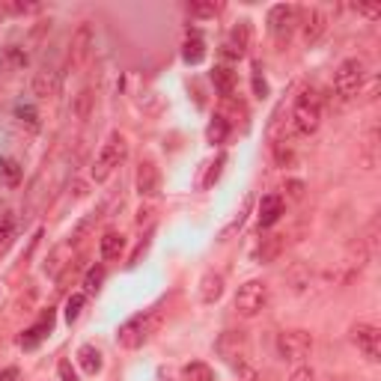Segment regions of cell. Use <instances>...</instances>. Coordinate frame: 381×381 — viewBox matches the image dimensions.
Instances as JSON below:
<instances>
[{
    "instance_id": "cell-1",
    "label": "cell",
    "mask_w": 381,
    "mask_h": 381,
    "mask_svg": "<svg viewBox=\"0 0 381 381\" xmlns=\"http://www.w3.org/2000/svg\"><path fill=\"white\" fill-rule=\"evenodd\" d=\"M289 122H292V131L298 137H310L319 129V122H322V95H319L316 87H304L298 93V98H295V105H292Z\"/></svg>"
},
{
    "instance_id": "cell-2",
    "label": "cell",
    "mask_w": 381,
    "mask_h": 381,
    "mask_svg": "<svg viewBox=\"0 0 381 381\" xmlns=\"http://www.w3.org/2000/svg\"><path fill=\"white\" fill-rule=\"evenodd\" d=\"M158 324H161V313L158 310H146V313H137L131 319H125L119 328H117V343L122 348H143L149 340H152V334L158 331Z\"/></svg>"
},
{
    "instance_id": "cell-3",
    "label": "cell",
    "mask_w": 381,
    "mask_h": 381,
    "mask_svg": "<svg viewBox=\"0 0 381 381\" xmlns=\"http://www.w3.org/2000/svg\"><path fill=\"white\" fill-rule=\"evenodd\" d=\"M215 348H218V355L227 361L238 375L250 370V340H247L245 331H223L218 336Z\"/></svg>"
},
{
    "instance_id": "cell-4",
    "label": "cell",
    "mask_w": 381,
    "mask_h": 381,
    "mask_svg": "<svg viewBox=\"0 0 381 381\" xmlns=\"http://www.w3.org/2000/svg\"><path fill=\"white\" fill-rule=\"evenodd\" d=\"M363 81H366V63L361 57H348L334 72V93L340 95L343 102H351V98L361 93Z\"/></svg>"
},
{
    "instance_id": "cell-5",
    "label": "cell",
    "mask_w": 381,
    "mask_h": 381,
    "mask_svg": "<svg viewBox=\"0 0 381 381\" xmlns=\"http://www.w3.org/2000/svg\"><path fill=\"white\" fill-rule=\"evenodd\" d=\"M265 307H268V283L265 280H247L235 295V313L245 319H253V316H259Z\"/></svg>"
},
{
    "instance_id": "cell-6",
    "label": "cell",
    "mask_w": 381,
    "mask_h": 381,
    "mask_svg": "<svg viewBox=\"0 0 381 381\" xmlns=\"http://www.w3.org/2000/svg\"><path fill=\"white\" fill-rule=\"evenodd\" d=\"M313 351V334L310 331H283L277 336V355L289 363H304Z\"/></svg>"
},
{
    "instance_id": "cell-7",
    "label": "cell",
    "mask_w": 381,
    "mask_h": 381,
    "mask_svg": "<svg viewBox=\"0 0 381 381\" xmlns=\"http://www.w3.org/2000/svg\"><path fill=\"white\" fill-rule=\"evenodd\" d=\"M122 158H125V140H122L119 131H114V134L105 140V146H102V152H98V158L93 164V179L95 182H105L122 164Z\"/></svg>"
},
{
    "instance_id": "cell-8",
    "label": "cell",
    "mask_w": 381,
    "mask_h": 381,
    "mask_svg": "<svg viewBox=\"0 0 381 381\" xmlns=\"http://www.w3.org/2000/svg\"><path fill=\"white\" fill-rule=\"evenodd\" d=\"M351 343L361 348V355L370 363L381 361V331L375 328V324H370V322L351 324Z\"/></svg>"
},
{
    "instance_id": "cell-9",
    "label": "cell",
    "mask_w": 381,
    "mask_h": 381,
    "mask_svg": "<svg viewBox=\"0 0 381 381\" xmlns=\"http://www.w3.org/2000/svg\"><path fill=\"white\" fill-rule=\"evenodd\" d=\"M298 27V9L292 4H277L268 12V30L277 42H286L292 36V30Z\"/></svg>"
},
{
    "instance_id": "cell-10",
    "label": "cell",
    "mask_w": 381,
    "mask_h": 381,
    "mask_svg": "<svg viewBox=\"0 0 381 381\" xmlns=\"http://www.w3.org/2000/svg\"><path fill=\"white\" fill-rule=\"evenodd\" d=\"M247 45H250V24H247V21H238L233 30H230L227 42H223L221 54H223L227 60H242L245 51H247Z\"/></svg>"
},
{
    "instance_id": "cell-11",
    "label": "cell",
    "mask_w": 381,
    "mask_h": 381,
    "mask_svg": "<svg viewBox=\"0 0 381 381\" xmlns=\"http://www.w3.org/2000/svg\"><path fill=\"white\" fill-rule=\"evenodd\" d=\"M51 331H54V310H45V313L39 316V322L30 324V328L21 334V348H24V351H33Z\"/></svg>"
},
{
    "instance_id": "cell-12",
    "label": "cell",
    "mask_w": 381,
    "mask_h": 381,
    "mask_svg": "<svg viewBox=\"0 0 381 381\" xmlns=\"http://www.w3.org/2000/svg\"><path fill=\"white\" fill-rule=\"evenodd\" d=\"M75 247H78V238H75V235L69 238V242H63V245L54 247V250H51V257H48V262H45V271H48L51 277H60L66 268H69V262H72Z\"/></svg>"
},
{
    "instance_id": "cell-13",
    "label": "cell",
    "mask_w": 381,
    "mask_h": 381,
    "mask_svg": "<svg viewBox=\"0 0 381 381\" xmlns=\"http://www.w3.org/2000/svg\"><path fill=\"white\" fill-rule=\"evenodd\" d=\"M283 209H286L283 197H280V194H265L262 200H259V227L262 230L274 227V223L283 218Z\"/></svg>"
},
{
    "instance_id": "cell-14",
    "label": "cell",
    "mask_w": 381,
    "mask_h": 381,
    "mask_svg": "<svg viewBox=\"0 0 381 381\" xmlns=\"http://www.w3.org/2000/svg\"><path fill=\"white\" fill-rule=\"evenodd\" d=\"M161 191V173L158 167H155L152 161H143L137 167V194L140 197H155Z\"/></svg>"
},
{
    "instance_id": "cell-15",
    "label": "cell",
    "mask_w": 381,
    "mask_h": 381,
    "mask_svg": "<svg viewBox=\"0 0 381 381\" xmlns=\"http://www.w3.org/2000/svg\"><path fill=\"white\" fill-rule=\"evenodd\" d=\"M57 90H60V72H57V69H42V72L33 78V93L39 98L57 95Z\"/></svg>"
},
{
    "instance_id": "cell-16",
    "label": "cell",
    "mask_w": 381,
    "mask_h": 381,
    "mask_svg": "<svg viewBox=\"0 0 381 381\" xmlns=\"http://www.w3.org/2000/svg\"><path fill=\"white\" fill-rule=\"evenodd\" d=\"M182 60H185L188 66H197V63L206 60V42L197 30H191L188 39H185V45H182Z\"/></svg>"
},
{
    "instance_id": "cell-17",
    "label": "cell",
    "mask_w": 381,
    "mask_h": 381,
    "mask_svg": "<svg viewBox=\"0 0 381 381\" xmlns=\"http://www.w3.org/2000/svg\"><path fill=\"white\" fill-rule=\"evenodd\" d=\"M90 48H93V30H90V24H83L72 39V66H81L83 60H87Z\"/></svg>"
},
{
    "instance_id": "cell-18",
    "label": "cell",
    "mask_w": 381,
    "mask_h": 381,
    "mask_svg": "<svg viewBox=\"0 0 381 381\" xmlns=\"http://www.w3.org/2000/svg\"><path fill=\"white\" fill-rule=\"evenodd\" d=\"M324 27H328V18H324V12H322V9H310L307 18H304V42H307V45L319 42V36L324 33Z\"/></svg>"
},
{
    "instance_id": "cell-19",
    "label": "cell",
    "mask_w": 381,
    "mask_h": 381,
    "mask_svg": "<svg viewBox=\"0 0 381 381\" xmlns=\"http://www.w3.org/2000/svg\"><path fill=\"white\" fill-rule=\"evenodd\" d=\"M211 83H215V90L227 98V95H233L235 93V83H238V75L233 72L230 66H215L211 69Z\"/></svg>"
},
{
    "instance_id": "cell-20",
    "label": "cell",
    "mask_w": 381,
    "mask_h": 381,
    "mask_svg": "<svg viewBox=\"0 0 381 381\" xmlns=\"http://www.w3.org/2000/svg\"><path fill=\"white\" fill-rule=\"evenodd\" d=\"M125 247V235L122 233H105L102 242H98V253H102V259H119V253Z\"/></svg>"
},
{
    "instance_id": "cell-21",
    "label": "cell",
    "mask_w": 381,
    "mask_h": 381,
    "mask_svg": "<svg viewBox=\"0 0 381 381\" xmlns=\"http://www.w3.org/2000/svg\"><path fill=\"white\" fill-rule=\"evenodd\" d=\"M283 245H286V235H277V233L274 235H265L259 250H257V259L259 262H274L280 257V250H283Z\"/></svg>"
},
{
    "instance_id": "cell-22",
    "label": "cell",
    "mask_w": 381,
    "mask_h": 381,
    "mask_svg": "<svg viewBox=\"0 0 381 381\" xmlns=\"http://www.w3.org/2000/svg\"><path fill=\"white\" fill-rule=\"evenodd\" d=\"M221 295H223V277L215 274V271H209V274L200 280V298H203L206 304H215Z\"/></svg>"
},
{
    "instance_id": "cell-23",
    "label": "cell",
    "mask_w": 381,
    "mask_h": 381,
    "mask_svg": "<svg viewBox=\"0 0 381 381\" xmlns=\"http://www.w3.org/2000/svg\"><path fill=\"white\" fill-rule=\"evenodd\" d=\"M78 363H81V370L87 375L102 373V351H98L95 346H81L78 348Z\"/></svg>"
},
{
    "instance_id": "cell-24",
    "label": "cell",
    "mask_w": 381,
    "mask_h": 381,
    "mask_svg": "<svg viewBox=\"0 0 381 381\" xmlns=\"http://www.w3.org/2000/svg\"><path fill=\"white\" fill-rule=\"evenodd\" d=\"M182 381H215V373H211V366L203 363V361H191L182 366V373H179Z\"/></svg>"
},
{
    "instance_id": "cell-25",
    "label": "cell",
    "mask_w": 381,
    "mask_h": 381,
    "mask_svg": "<svg viewBox=\"0 0 381 381\" xmlns=\"http://www.w3.org/2000/svg\"><path fill=\"white\" fill-rule=\"evenodd\" d=\"M206 137H209V143H211V146H221L223 140L230 137V122H227V119H223V117L218 114L215 119L209 122V129H206Z\"/></svg>"
},
{
    "instance_id": "cell-26",
    "label": "cell",
    "mask_w": 381,
    "mask_h": 381,
    "mask_svg": "<svg viewBox=\"0 0 381 381\" xmlns=\"http://www.w3.org/2000/svg\"><path fill=\"white\" fill-rule=\"evenodd\" d=\"M223 164H227V155H218L215 161H209V164H206V176L200 179V188H203V191H206V188H211V185H215V182L221 179Z\"/></svg>"
},
{
    "instance_id": "cell-27",
    "label": "cell",
    "mask_w": 381,
    "mask_h": 381,
    "mask_svg": "<svg viewBox=\"0 0 381 381\" xmlns=\"http://www.w3.org/2000/svg\"><path fill=\"white\" fill-rule=\"evenodd\" d=\"M0 176L6 179V185H18L24 170H21V164L16 158H0Z\"/></svg>"
},
{
    "instance_id": "cell-28",
    "label": "cell",
    "mask_w": 381,
    "mask_h": 381,
    "mask_svg": "<svg viewBox=\"0 0 381 381\" xmlns=\"http://www.w3.org/2000/svg\"><path fill=\"white\" fill-rule=\"evenodd\" d=\"M83 304H87V295H83V292H75V295H69V301H66V322H69V324H72V322L81 316Z\"/></svg>"
},
{
    "instance_id": "cell-29",
    "label": "cell",
    "mask_w": 381,
    "mask_h": 381,
    "mask_svg": "<svg viewBox=\"0 0 381 381\" xmlns=\"http://www.w3.org/2000/svg\"><path fill=\"white\" fill-rule=\"evenodd\" d=\"M102 283H105V265H95V268H90L87 277H83V289H87V292L93 295V292L102 289Z\"/></svg>"
},
{
    "instance_id": "cell-30",
    "label": "cell",
    "mask_w": 381,
    "mask_h": 381,
    "mask_svg": "<svg viewBox=\"0 0 381 381\" xmlns=\"http://www.w3.org/2000/svg\"><path fill=\"white\" fill-rule=\"evenodd\" d=\"M223 6L221 4H188V12L194 18H215Z\"/></svg>"
},
{
    "instance_id": "cell-31",
    "label": "cell",
    "mask_w": 381,
    "mask_h": 381,
    "mask_svg": "<svg viewBox=\"0 0 381 381\" xmlns=\"http://www.w3.org/2000/svg\"><path fill=\"white\" fill-rule=\"evenodd\" d=\"M16 235V215L12 211H0V242H9V238Z\"/></svg>"
},
{
    "instance_id": "cell-32",
    "label": "cell",
    "mask_w": 381,
    "mask_h": 381,
    "mask_svg": "<svg viewBox=\"0 0 381 381\" xmlns=\"http://www.w3.org/2000/svg\"><path fill=\"white\" fill-rule=\"evenodd\" d=\"M90 107H93V93L83 90V93L78 95V102H75V117H78V119H87V117H90Z\"/></svg>"
},
{
    "instance_id": "cell-33",
    "label": "cell",
    "mask_w": 381,
    "mask_h": 381,
    "mask_svg": "<svg viewBox=\"0 0 381 381\" xmlns=\"http://www.w3.org/2000/svg\"><path fill=\"white\" fill-rule=\"evenodd\" d=\"M247 209H250V197H247V200H245L242 211H238V215H235V221L230 223V227H227V230H223V233H221V242H227V238H230V235H233V233H235L238 227H242V223H245V215H247Z\"/></svg>"
},
{
    "instance_id": "cell-34",
    "label": "cell",
    "mask_w": 381,
    "mask_h": 381,
    "mask_svg": "<svg viewBox=\"0 0 381 381\" xmlns=\"http://www.w3.org/2000/svg\"><path fill=\"white\" fill-rule=\"evenodd\" d=\"M16 117H18L21 122L30 125V129H39V117H36V110H33L30 105H18V107H16Z\"/></svg>"
},
{
    "instance_id": "cell-35",
    "label": "cell",
    "mask_w": 381,
    "mask_h": 381,
    "mask_svg": "<svg viewBox=\"0 0 381 381\" xmlns=\"http://www.w3.org/2000/svg\"><path fill=\"white\" fill-rule=\"evenodd\" d=\"M289 381H316V370H313V366H307V363H301V366H295V370H292Z\"/></svg>"
},
{
    "instance_id": "cell-36",
    "label": "cell",
    "mask_w": 381,
    "mask_h": 381,
    "mask_svg": "<svg viewBox=\"0 0 381 381\" xmlns=\"http://www.w3.org/2000/svg\"><path fill=\"white\" fill-rule=\"evenodd\" d=\"M57 375H60V381H78V373L72 370V361H60Z\"/></svg>"
},
{
    "instance_id": "cell-37",
    "label": "cell",
    "mask_w": 381,
    "mask_h": 381,
    "mask_svg": "<svg viewBox=\"0 0 381 381\" xmlns=\"http://www.w3.org/2000/svg\"><path fill=\"white\" fill-rule=\"evenodd\" d=\"M286 191H289L292 200H301V197H304V182H298V179H289V182H286Z\"/></svg>"
},
{
    "instance_id": "cell-38",
    "label": "cell",
    "mask_w": 381,
    "mask_h": 381,
    "mask_svg": "<svg viewBox=\"0 0 381 381\" xmlns=\"http://www.w3.org/2000/svg\"><path fill=\"white\" fill-rule=\"evenodd\" d=\"M361 16H366V18H378L381 16V4H361V6H355Z\"/></svg>"
},
{
    "instance_id": "cell-39",
    "label": "cell",
    "mask_w": 381,
    "mask_h": 381,
    "mask_svg": "<svg viewBox=\"0 0 381 381\" xmlns=\"http://www.w3.org/2000/svg\"><path fill=\"white\" fill-rule=\"evenodd\" d=\"M253 90H257V95H265V81L259 78V63L253 66Z\"/></svg>"
},
{
    "instance_id": "cell-40",
    "label": "cell",
    "mask_w": 381,
    "mask_h": 381,
    "mask_svg": "<svg viewBox=\"0 0 381 381\" xmlns=\"http://www.w3.org/2000/svg\"><path fill=\"white\" fill-rule=\"evenodd\" d=\"M0 381H18V370L9 366V370H0Z\"/></svg>"
}]
</instances>
